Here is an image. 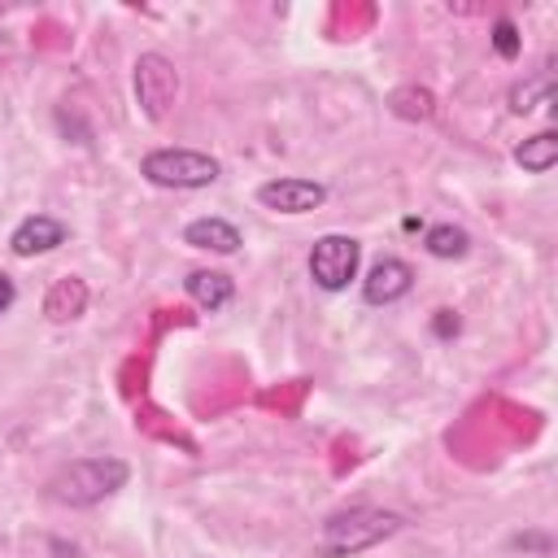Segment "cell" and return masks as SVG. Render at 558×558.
I'll return each mask as SVG.
<instances>
[{"mask_svg":"<svg viewBox=\"0 0 558 558\" xmlns=\"http://www.w3.org/2000/svg\"><path fill=\"white\" fill-rule=\"evenodd\" d=\"M423 248H427L432 257H440V262H458V257H466L471 235H466L462 227H453V222H436V227H427Z\"/></svg>","mask_w":558,"mask_h":558,"instance_id":"cell-13","label":"cell"},{"mask_svg":"<svg viewBox=\"0 0 558 558\" xmlns=\"http://www.w3.org/2000/svg\"><path fill=\"white\" fill-rule=\"evenodd\" d=\"M388 109L397 118H405V122H427V118H436V96L427 87H418V83H405V87H397L388 96Z\"/></svg>","mask_w":558,"mask_h":558,"instance_id":"cell-12","label":"cell"},{"mask_svg":"<svg viewBox=\"0 0 558 558\" xmlns=\"http://www.w3.org/2000/svg\"><path fill=\"white\" fill-rule=\"evenodd\" d=\"M57 244H65V227L52 218V214H31L17 222V231L9 235V248L17 257H39V253H52Z\"/></svg>","mask_w":558,"mask_h":558,"instance_id":"cell-8","label":"cell"},{"mask_svg":"<svg viewBox=\"0 0 558 558\" xmlns=\"http://www.w3.org/2000/svg\"><path fill=\"white\" fill-rule=\"evenodd\" d=\"M83 310H87V283H83L78 275H61V279L48 288V296H44V314H48L52 323H74Z\"/></svg>","mask_w":558,"mask_h":558,"instance_id":"cell-10","label":"cell"},{"mask_svg":"<svg viewBox=\"0 0 558 558\" xmlns=\"http://www.w3.org/2000/svg\"><path fill=\"white\" fill-rule=\"evenodd\" d=\"M536 100H541V105H549V100H554V78H549V74H541V78H527V83H514V87H510V113H532V109H536Z\"/></svg>","mask_w":558,"mask_h":558,"instance_id":"cell-15","label":"cell"},{"mask_svg":"<svg viewBox=\"0 0 558 558\" xmlns=\"http://www.w3.org/2000/svg\"><path fill=\"white\" fill-rule=\"evenodd\" d=\"M401 514L397 510H375V506H353V510H340L323 523L318 532V549L327 558H353L379 541H388L392 532H401Z\"/></svg>","mask_w":558,"mask_h":558,"instance_id":"cell-1","label":"cell"},{"mask_svg":"<svg viewBox=\"0 0 558 558\" xmlns=\"http://www.w3.org/2000/svg\"><path fill=\"white\" fill-rule=\"evenodd\" d=\"M410 288H414V270H410L401 257H379V262L366 270V279H362V301H366V305H392V301H401Z\"/></svg>","mask_w":558,"mask_h":558,"instance_id":"cell-7","label":"cell"},{"mask_svg":"<svg viewBox=\"0 0 558 558\" xmlns=\"http://www.w3.org/2000/svg\"><path fill=\"white\" fill-rule=\"evenodd\" d=\"M514 161H519L523 170H532V174H545V170L558 161V135H554V131H536L532 140H523V144L514 148Z\"/></svg>","mask_w":558,"mask_h":558,"instance_id":"cell-14","label":"cell"},{"mask_svg":"<svg viewBox=\"0 0 558 558\" xmlns=\"http://www.w3.org/2000/svg\"><path fill=\"white\" fill-rule=\"evenodd\" d=\"M183 244L205 248V253H235L244 240L227 218H196V222L183 227Z\"/></svg>","mask_w":558,"mask_h":558,"instance_id":"cell-9","label":"cell"},{"mask_svg":"<svg viewBox=\"0 0 558 558\" xmlns=\"http://www.w3.org/2000/svg\"><path fill=\"white\" fill-rule=\"evenodd\" d=\"M432 331H436V336H458V314H453V310H436Z\"/></svg>","mask_w":558,"mask_h":558,"instance_id":"cell-17","label":"cell"},{"mask_svg":"<svg viewBox=\"0 0 558 558\" xmlns=\"http://www.w3.org/2000/svg\"><path fill=\"white\" fill-rule=\"evenodd\" d=\"M135 100L144 109V118L153 122H166L174 100H179V70L170 57L161 52H140L135 61Z\"/></svg>","mask_w":558,"mask_h":558,"instance_id":"cell-5","label":"cell"},{"mask_svg":"<svg viewBox=\"0 0 558 558\" xmlns=\"http://www.w3.org/2000/svg\"><path fill=\"white\" fill-rule=\"evenodd\" d=\"M13 301H17V288H13V279H9V275H0V314H4Z\"/></svg>","mask_w":558,"mask_h":558,"instance_id":"cell-18","label":"cell"},{"mask_svg":"<svg viewBox=\"0 0 558 558\" xmlns=\"http://www.w3.org/2000/svg\"><path fill=\"white\" fill-rule=\"evenodd\" d=\"M493 48H497V57H506V61L519 57V31H514L510 17H497V22H493Z\"/></svg>","mask_w":558,"mask_h":558,"instance_id":"cell-16","label":"cell"},{"mask_svg":"<svg viewBox=\"0 0 558 558\" xmlns=\"http://www.w3.org/2000/svg\"><path fill=\"white\" fill-rule=\"evenodd\" d=\"M357 262H362V244L353 235H340V231H327L314 240L310 248V279L323 288V292H344L349 279H357Z\"/></svg>","mask_w":558,"mask_h":558,"instance_id":"cell-4","label":"cell"},{"mask_svg":"<svg viewBox=\"0 0 558 558\" xmlns=\"http://www.w3.org/2000/svg\"><path fill=\"white\" fill-rule=\"evenodd\" d=\"M257 201L275 214H310L327 201V187L314 179H270L257 187Z\"/></svg>","mask_w":558,"mask_h":558,"instance_id":"cell-6","label":"cell"},{"mask_svg":"<svg viewBox=\"0 0 558 558\" xmlns=\"http://www.w3.org/2000/svg\"><path fill=\"white\" fill-rule=\"evenodd\" d=\"M126 475H131V466L122 458H74L48 480V488L61 506H96V501L113 497L126 484Z\"/></svg>","mask_w":558,"mask_h":558,"instance_id":"cell-2","label":"cell"},{"mask_svg":"<svg viewBox=\"0 0 558 558\" xmlns=\"http://www.w3.org/2000/svg\"><path fill=\"white\" fill-rule=\"evenodd\" d=\"M183 288H187V296L201 305V310H222L231 296H235V283L222 275V270H192L187 279H183Z\"/></svg>","mask_w":558,"mask_h":558,"instance_id":"cell-11","label":"cell"},{"mask_svg":"<svg viewBox=\"0 0 558 558\" xmlns=\"http://www.w3.org/2000/svg\"><path fill=\"white\" fill-rule=\"evenodd\" d=\"M140 174L157 187L192 192V187H209L222 174V166L209 153H196V148H153V153H144Z\"/></svg>","mask_w":558,"mask_h":558,"instance_id":"cell-3","label":"cell"}]
</instances>
